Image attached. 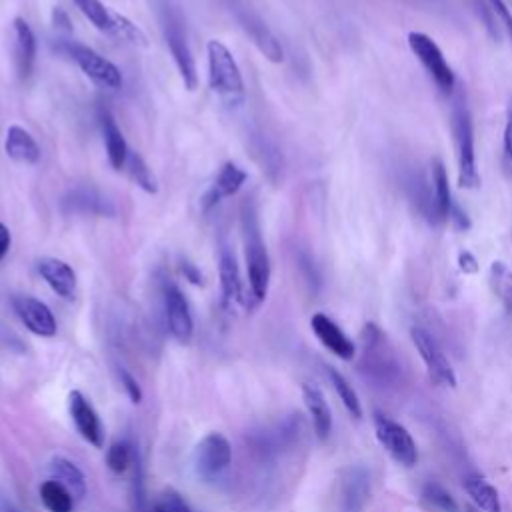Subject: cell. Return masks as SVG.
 Returning <instances> with one entry per match:
<instances>
[{"mask_svg": "<svg viewBox=\"0 0 512 512\" xmlns=\"http://www.w3.org/2000/svg\"><path fill=\"white\" fill-rule=\"evenodd\" d=\"M120 384L124 386L128 398L132 404H140L142 402V390H140V384L138 380L124 368H120Z\"/></svg>", "mask_w": 512, "mask_h": 512, "instance_id": "f35d334b", "label": "cell"}, {"mask_svg": "<svg viewBox=\"0 0 512 512\" xmlns=\"http://www.w3.org/2000/svg\"><path fill=\"white\" fill-rule=\"evenodd\" d=\"M502 164H504L506 174L512 178V100L508 104L504 136H502Z\"/></svg>", "mask_w": 512, "mask_h": 512, "instance_id": "74e56055", "label": "cell"}, {"mask_svg": "<svg viewBox=\"0 0 512 512\" xmlns=\"http://www.w3.org/2000/svg\"><path fill=\"white\" fill-rule=\"evenodd\" d=\"M422 496H424V500H426L432 508H436V510H440V512H458V504H456V500L452 498V494H450L446 488H442L440 484H436V482L424 484Z\"/></svg>", "mask_w": 512, "mask_h": 512, "instance_id": "836d02e7", "label": "cell"}, {"mask_svg": "<svg viewBox=\"0 0 512 512\" xmlns=\"http://www.w3.org/2000/svg\"><path fill=\"white\" fill-rule=\"evenodd\" d=\"M408 46L438 88V92L444 96H452L456 92V76L440 46L424 32H410Z\"/></svg>", "mask_w": 512, "mask_h": 512, "instance_id": "8992f818", "label": "cell"}, {"mask_svg": "<svg viewBox=\"0 0 512 512\" xmlns=\"http://www.w3.org/2000/svg\"><path fill=\"white\" fill-rule=\"evenodd\" d=\"M126 170H128V176L130 180L142 188L146 194H156L158 192V182H156V176L152 174V170L148 168V164L144 162V158L138 154V152H132L128 154V160H126Z\"/></svg>", "mask_w": 512, "mask_h": 512, "instance_id": "f546056e", "label": "cell"}, {"mask_svg": "<svg viewBox=\"0 0 512 512\" xmlns=\"http://www.w3.org/2000/svg\"><path fill=\"white\" fill-rule=\"evenodd\" d=\"M16 36V68L20 80H28L36 62V36L24 18L14 20Z\"/></svg>", "mask_w": 512, "mask_h": 512, "instance_id": "cb8c5ba5", "label": "cell"}, {"mask_svg": "<svg viewBox=\"0 0 512 512\" xmlns=\"http://www.w3.org/2000/svg\"><path fill=\"white\" fill-rule=\"evenodd\" d=\"M302 396H304V404L308 408V414L312 418V426L314 432L320 440H326L332 432V412L330 406L322 394V390L316 384H302Z\"/></svg>", "mask_w": 512, "mask_h": 512, "instance_id": "603a6c76", "label": "cell"}, {"mask_svg": "<svg viewBox=\"0 0 512 512\" xmlns=\"http://www.w3.org/2000/svg\"><path fill=\"white\" fill-rule=\"evenodd\" d=\"M326 372H328V376H330V382H332V386H334L338 398L342 400V404L346 406V410L350 412V416L360 418V416H362V404H360L358 394H356V390L352 388V384H350L336 368H332V366H328Z\"/></svg>", "mask_w": 512, "mask_h": 512, "instance_id": "4dcf8cb0", "label": "cell"}, {"mask_svg": "<svg viewBox=\"0 0 512 512\" xmlns=\"http://www.w3.org/2000/svg\"><path fill=\"white\" fill-rule=\"evenodd\" d=\"M232 462V446L220 432H208L194 450V472L204 482H216Z\"/></svg>", "mask_w": 512, "mask_h": 512, "instance_id": "9c48e42d", "label": "cell"}, {"mask_svg": "<svg viewBox=\"0 0 512 512\" xmlns=\"http://www.w3.org/2000/svg\"><path fill=\"white\" fill-rule=\"evenodd\" d=\"M448 222H450L456 230H462V232L470 228V218H468L466 210H464L458 202H454V206H452V210H450V216H448Z\"/></svg>", "mask_w": 512, "mask_h": 512, "instance_id": "ab89813d", "label": "cell"}, {"mask_svg": "<svg viewBox=\"0 0 512 512\" xmlns=\"http://www.w3.org/2000/svg\"><path fill=\"white\" fill-rule=\"evenodd\" d=\"M510 2H512V0H510Z\"/></svg>", "mask_w": 512, "mask_h": 512, "instance_id": "f6af8a7d", "label": "cell"}, {"mask_svg": "<svg viewBox=\"0 0 512 512\" xmlns=\"http://www.w3.org/2000/svg\"><path fill=\"white\" fill-rule=\"evenodd\" d=\"M362 362L360 370L380 386H388L400 376V360L386 334L376 324H366L360 334Z\"/></svg>", "mask_w": 512, "mask_h": 512, "instance_id": "3957f363", "label": "cell"}, {"mask_svg": "<svg viewBox=\"0 0 512 512\" xmlns=\"http://www.w3.org/2000/svg\"><path fill=\"white\" fill-rule=\"evenodd\" d=\"M52 16H54V26L58 24V28H64V30H70V20H68V16H66V12H62L60 8H56L54 12H52Z\"/></svg>", "mask_w": 512, "mask_h": 512, "instance_id": "ee69618b", "label": "cell"}, {"mask_svg": "<svg viewBox=\"0 0 512 512\" xmlns=\"http://www.w3.org/2000/svg\"><path fill=\"white\" fill-rule=\"evenodd\" d=\"M458 264H460V270H464V272H468V274H472V272L478 270V262H476L474 254L468 252V250H460V252H458Z\"/></svg>", "mask_w": 512, "mask_h": 512, "instance_id": "b9f144b4", "label": "cell"}, {"mask_svg": "<svg viewBox=\"0 0 512 512\" xmlns=\"http://www.w3.org/2000/svg\"><path fill=\"white\" fill-rule=\"evenodd\" d=\"M228 10L236 18L238 26L244 30V34L252 40V44L264 54L266 60L278 64L284 60V48L276 34L268 28V24L262 20V16L246 4V0H228Z\"/></svg>", "mask_w": 512, "mask_h": 512, "instance_id": "52a82bcc", "label": "cell"}, {"mask_svg": "<svg viewBox=\"0 0 512 512\" xmlns=\"http://www.w3.org/2000/svg\"><path fill=\"white\" fill-rule=\"evenodd\" d=\"M410 336H412V342L428 370V376L438 384V386H448V388H454L456 386V374H454V368L452 364L448 362V358L444 356L442 348L438 346V342L434 340V336L420 328V326H414L410 330Z\"/></svg>", "mask_w": 512, "mask_h": 512, "instance_id": "8fae6325", "label": "cell"}, {"mask_svg": "<svg viewBox=\"0 0 512 512\" xmlns=\"http://www.w3.org/2000/svg\"><path fill=\"white\" fill-rule=\"evenodd\" d=\"M450 106V128L454 136L456 148V162H458V184L462 188L474 190L480 186V174L476 166V152H474V124L472 114L466 104L462 92H454Z\"/></svg>", "mask_w": 512, "mask_h": 512, "instance_id": "7a4b0ae2", "label": "cell"}, {"mask_svg": "<svg viewBox=\"0 0 512 512\" xmlns=\"http://www.w3.org/2000/svg\"><path fill=\"white\" fill-rule=\"evenodd\" d=\"M430 180H432V192H434V202H436L440 222H448L450 210L454 206V198H452V192H450L446 166L440 158H434L430 162Z\"/></svg>", "mask_w": 512, "mask_h": 512, "instance_id": "d4e9b609", "label": "cell"}, {"mask_svg": "<svg viewBox=\"0 0 512 512\" xmlns=\"http://www.w3.org/2000/svg\"><path fill=\"white\" fill-rule=\"evenodd\" d=\"M64 210L68 212H82V214H96V216H112L114 206L94 188L80 186L70 190L62 200Z\"/></svg>", "mask_w": 512, "mask_h": 512, "instance_id": "7402d4cb", "label": "cell"}, {"mask_svg": "<svg viewBox=\"0 0 512 512\" xmlns=\"http://www.w3.org/2000/svg\"><path fill=\"white\" fill-rule=\"evenodd\" d=\"M74 6L102 32H112V10L100 0H72Z\"/></svg>", "mask_w": 512, "mask_h": 512, "instance_id": "1f68e13d", "label": "cell"}, {"mask_svg": "<svg viewBox=\"0 0 512 512\" xmlns=\"http://www.w3.org/2000/svg\"><path fill=\"white\" fill-rule=\"evenodd\" d=\"M162 304H164V316H166L170 334L178 342H190V338L194 334L192 312H190V306H188L182 290L170 280H166L162 284Z\"/></svg>", "mask_w": 512, "mask_h": 512, "instance_id": "7c38bea8", "label": "cell"}, {"mask_svg": "<svg viewBox=\"0 0 512 512\" xmlns=\"http://www.w3.org/2000/svg\"><path fill=\"white\" fill-rule=\"evenodd\" d=\"M152 512H192V508L188 506V502L174 490H166L164 494L158 496V500L154 502Z\"/></svg>", "mask_w": 512, "mask_h": 512, "instance_id": "d590c367", "label": "cell"}, {"mask_svg": "<svg viewBox=\"0 0 512 512\" xmlns=\"http://www.w3.org/2000/svg\"><path fill=\"white\" fill-rule=\"evenodd\" d=\"M36 270L54 294H58L64 300L74 298L78 280H76V272L72 270V266L68 262L54 258V256H42L36 262Z\"/></svg>", "mask_w": 512, "mask_h": 512, "instance_id": "e0dca14e", "label": "cell"}, {"mask_svg": "<svg viewBox=\"0 0 512 512\" xmlns=\"http://www.w3.org/2000/svg\"><path fill=\"white\" fill-rule=\"evenodd\" d=\"M370 498V474L364 466H346L338 478V510L362 512Z\"/></svg>", "mask_w": 512, "mask_h": 512, "instance_id": "4fadbf2b", "label": "cell"}, {"mask_svg": "<svg viewBox=\"0 0 512 512\" xmlns=\"http://www.w3.org/2000/svg\"><path fill=\"white\" fill-rule=\"evenodd\" d=\"M50 472L52 478L64 484L74 498H82L86 494V478L74 462L58 456L50 462Z\"/></svg>", "mask_w": 512, "mask_h": 512, "instance_id": "4316f807", "label": "cell"}, {"mask_svg": "<svg viewBox=\"0 0 512 512\" xmlns=\"http://www.w3.org/2000/svg\"><path fill=\"white\" fill-rule=\"evenodd\" d=\"M246 178H248V174H246L238 164H234V162H224L222 168H220V172H218V176H216V180L212 182V186L208 188V192H206L204 198H202V208H204V210H210V208H214L220 200L234 196V194L242 188V184L246 182Z\"/></svg>", "mask_w": 512, "mask_h": 512, "instance_id": "d6986e66", "label": "cell"}, {"mask_svg": "<svg viewBox=\"0 0 512 512\" xmlns=\"http://www.w3.org/2000/svg\"><path fill=\"white\" fill-rule=\"evenodd\" d=\"M464 490L468 492V496L472 498V502L480 510H484V512H502L498 490L488 480H484L482 476H476V474L468 476L464 480Z\"/></svg>", "mask_w": 512, "mask_h": 512, "instance_id": "484cf974", "label": "cell"}, {"mask_svg": "<svg viewBox=\"0 0 512 512\" xmlns=\"http://www.w3.org/2000/svg\"><path fill=\"white\" fill-rule=\"evenodd\" d=\"M374 430H376V438L382 444V448L402 466L410 468L416 464L418 460V448L416 442L412 438V434L398 422L376 414L374 416Z\"/></svg>", "mask_w": 512, "mask_h": 512, "instance_id": "30bf717a", "label": "cell"}, {"mask_svg": "<svg viewBox=\"0 0 512 512\" xmlns=\"http://www.w3.org/2000/svg\"><path fill=\"white\" fill-rule=\"evenodd\" d=\"M218 276H220V292H222L224 306L232 308L244 302L238 262H236L234 250L226 242L218 250Z\"/></svg>", "mask_w": 512, "mask_h": 512, "instance_id": "ac0fdd59", "label": "cell"}, {"mask_svg": "<svg viewBox=\"0 0 512 512\" xmlns=\"http://www.w3.org/2000/svg\"><path fill=\"white\" fill-rule=\"evenodd\" d=\"M4 152L10 160H14L18 164H36L40 160L38 142L26 128H22L18 124L8 126L6 136H4Z\"/></svg>", "mask_w": 512, "mask_h": 512, "instance_id": "ffe728a7", "label": "cell"}, {"mask_svg": "<svg viewBox=\"0 0 512 512\" xmlns=\"http://www.w3.org/2000/svg\"><path fill=\"white\" fill-rule=\"evenodd\" d=\"M240 222H242V236H244V258H246L250 304L258 306L264 302L268 294L272 268H270V256L260 232L258 210L252 198H246L242 202Z\"/></svg>", "mask_w": 512, "mask_h": 512, "instance_id": "6da1fadb", "label": "cell"}, {"mask_svg": "<svg viewBox=\"0 0 512 512\" xmlns=\"http://www.w3.org/2000/svg\"><path fill=\"white\" fill-rule=\"evenodd\" d=\"M60 52H64L66 56H70L78 68L100 88L106 90H120L122 88V72L116 64H112L110 60H106L104 56H100L96 50H92L86 44L74 42V40H64L58 46Z\"/></svg>", "mask_w": 512, "mask_h": 512, "instance_id": "ba28073f", "label": "cell"}, {"mask_svg": "<svg viewBox=\"0 0 512 512\" xmlns=\"http://www.w3.org/2000/svg\"><path fill=\"white\" fill-rule=\"evenodd\" d=\"M160 22H162V34L164 42L172 54V60L178 68V74L184 82L186 90H196L198 86V72H196V62L186 38V28L180 12L170 6V2H162L160 6Z\"/></svg>", "mask_w": 512, "mask_h": 512, "instance_id": "277c9868", "label": "cell"}, {"mask_svg": "<svg viewBox=\"0 0 512 512\" xmlns=\"http://www.w3.org/2000/svg\"><path fill=\"white\" fill-rule=\"evenodd\" d=\"M208 54V84L212 92L228 102H238L244 96V80L242 72L228 50L220 40H210L206 44Z\"/></svg>", "mask_w": 512, "mask_h": 512, "instance_id": "5b68a950", "label": "cell"}, {"mask_svg": "<svg viewBox=\"0 0 512 512\" xmlns=\"http://www.w3.org/2000/svg\"><path fill=\"white\" fill-rule=\"evenodd\" d=\"M134 458H136L134 448L124 440L110 444V448L106 450V464L114 474H124L128 468H132Z\"/></svg>", "mask_w": 512, "mask_h": 512, "instance_id": "d6a6232c", "label": "cell"}, {"mask_svg": "<svg viewBox=\"0 0 512 512\" xmlns=\"http://www.w3.org/2000/svg\"><path fill=\"white\" fill-rule=\"evenodd\" d=\"M494 18H496V24H498V30L500 34L504 32L512 44V10L508 8L506 0H486Z\"/></svg>", "mask_w": 512, "mask_h": 512, "instance_id": "8d00e7d4", "label": "cell"}, {"mask_svg": "<svg viewBox=\"0 0 512 512\" xmlns=\"http://www.w3.org/2000/svg\"><path fill=\"white\" fill-rule=\"evenodd\" d=\"M180 268H182V274L186 276V280L188 282H192V284H196V286H200V284H204V280H202V272L192 264V262H188V260H182V264H180Z\"/></svg>", "mask_w": 512, "mask_h": 512, "instance_id": "60d3db41", "label": "cell"}, {"mask_svg": "<svg viewBox=\"0 0 512 512\" xmlns=\"http://www.w3.org/2000/svg\"><path fill=\"white\" fill-rule=\"evenodd\" d=\"M112 34L120 36L122 40L130 42V44H138V46H146V36L142 34V30L132 24L126 16L112 12Z\"/></svg>", "mask_w": 512, "mask_h": 512, "instance_id": "e575fe53", "label": "cell"}, {"mask_svg": "<svg viewBox=\"0 0 512 512\" xmlns=\"http://www.w3.org/2000/svg\"><path fill=\"white\" fill-rule=\"evenodd\" d=\"M10 244H12L10 230L0 222V262L6 258V254H8V250H10Z\"/></svg>", "mask_w": 512, "mask_h": 512, "instance_id": "7bdbcfd3", "label": "cell"}, {"mask_svg": "<svg viewBox=\"0 0 512 512\" xmlns=\"http://www.w3.org/2000/svg\"><path fill=\"white\" fill-rule=\"evenodd\" d=\"M310 328H312L314 336L322 342V346L328 348L334 356H338L340 360L354 358V354H356L354 342L344 334V330L330 316L316 312L310 318Z\"/></svg>", "mask_w": 512, "mask_h": 512, "instance_id": "2e32d148", "label": "cell"}, {"mask_svg": "<svg viewBox=\"0 0 512 512\" xmlns=\"http://www.w3.org/2000/svg\"><path fill=\"white\" fill-rule=\"evenodd\" d=\"M488 278H490L492 292L502 302L504 312L512 318V272H510V268L504 262L496 260L490 264Z\"/></svg>", "mask_w": 512, "mask_h": 512, "instance_id": "f1b7e54d", "label": "cell"}, {"mask_svg": "<svg viewBox=\"0 0 512 512\" xmlns=\"http://www.w3.org/2000/svg\"><path fill=\"white\" fill-rule=\"evenodd\" d=\"M12 306L14 312L18 314L20 322L36 336L42 338H52L56 334V318L52 314V310L38 298L34 296H26V294H18L12 298Z\"/></svg>", "mask_w": 512, "mask_h": 512, "instance_id": "5bb4252c", "label": "cell"}, {"mask_svg": "<svg viewBox=\"0 0 512 512\" xmlns=\"http://www.w3.org/2000/svg\"><path fill=\"white\" fill-rule=\"evenodd\" d=\"M100 128H102V138H104L106 156H108L110 166L114 170H124L128 154H130V148H128L126 138H124L122 130L118 128L114 116L108 110L100 112Z\"/></svg>", "mask_w": 512, "mask_h": 512, "instance_id": "44dd1931", "label": "cell"}, {"mask_svg": "<svg viewBox=\"0 0 512 512\" xmlns=\"http://www.w3.org/2000/svg\"><path fill=\"white\" fill-rule=\"evenodd\" d=\"M68 410H70V418H72L78 434L94 448H102L104 446V426H102L100 416L96 414L94 406L88 402V398L80 390H72L68 394Z\"/></svg>", "mask_w": 512, "mask_h": 512, "instance_id": "9a60e30c", "label": "cell"}, {"mask_svg": "<svg viewBox=\"0 0 512 512\" xmlns=\"http://www.w3.org/2000/svg\"><path fill=\"white\" fill-rule=\"evenodd\" d=\"M40 500L48 512H72L74 508V496L54 478L40 484Z\"/></svg>", "mask_w": 512, "mask_h": 512, "instance_id": "83f0119b", "label": "cell"}]
</instances>
